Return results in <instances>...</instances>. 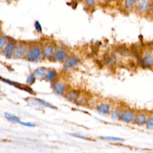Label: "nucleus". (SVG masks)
<instances>
[{"instance_id":"4468645a","label":"nucleus","mask_w":153,"mask_h":153,"mask_svg":"<svg viewBox=\"0 0 153 153\" xmlns=\"http://www.w3.org/2000/svg\"><path fill=\"white\" fill-rule=\"evenodd\" d=\"M14 50V45L13 42H9L7 45L5 51V56L7 58H10L13 54Z\"/></svg>"},{"instance_id":"6ab92c4d","label":"nucleus","mask_w":153,"mask_h":153,"mask_svg":"<svg viewBox=\"0 0 153 153\" xmlns=\"http://www.w3.org/2000/svg\"><path fill=\"white\" fill-rule=\"evenodd\" d=\"M105 63L108 66H113L115 63V60L114 56L110 55H106L104 57Z\"/></svg>"},{"instance_id":"9b49d317","label":"nucleus","mask_w":153,"mask_h":153,"mask_svg":"<svg viewBox=\"0 0 153 153\" xmlns=\"http://www.w3.org/2000/svg\"><path fill=\"white\" fill-rule=\"evenodd\" d=\"M116 52L123 56H128L130 53V50L124 45H120L116 47Z\"/></svg>"},{"instance_id":"f3484780","label":"nucleus","mask_w":153,"mask_h":153,"mask_svg":"<svg viewBox=\"0 0 153 153\" xmlns=\"http://www.w3.org/2000/svg\"><path fill=\"white\" fill-rule=\"evenodd\" d=\"M54 90L58 94H62L64 93L65 85L61 83L56 84L54 85Z\"/></svg>"},{"instance_id":"423d86ee","label":"nucleus","mask_w":153,"mask_h":153,"mask_svg":"<svg viewBox=\"0 0 153 153\" xmlns=\"http://www.w3.org/2000/svg\"><path fill=\"white\" fill-rule=\"evenodd\" d=\"M26 53V47L23 44H19L14 48L13 56L14 58H21Z\"/></svg>"},{"instance_id":"9d476101","label":"nucleus","mask_w":153,"mask_h":153,"mask_svg":"<svg viewBox=\"0 0 153 153\" xmlns=\"http://www.w3.org/2000/svg\"><path fill=\"white\" fill-rule=\"evenodd\" d=\"M146 116L143 114H139L134 117L133 121L137 126H143L146 124Z\"/></svg>"},{"instance_id":"ddd939ff","label":"nucleus","mask_w":153,"mask_h":153,"mask_svg":"<svg viewBox=\"0 0 153 153\" xmlns=\"http://www.w3.org/2000/svg\"><path fill=\"white\" fill-rule=\"evenodd\" d=\"M143 59L146 65V67L151 68L153 65V58L150 53L146 52Z\"/></svg>"},{"instance_id":"393cba45","label":"nucleus","mask_w":153,"mask_h":153,"mask_svg":"<svg viewBox=\"0 0 153 153\" xmlns=\"http://www.w3.org/2000/svg\"><path fill=\"white\" fill-rule=\"evenodd\" d=\"M85 5L88 8H93L97 3V0H85Z\"/></svg>"},{"instance_id":"b1692460","label":"nucleus","mask_w":153,"mask_h":153,"mask_svg":"<svg viewBox=\"0 0 153 153\" xmlns=\"http://www.w3.org/2000/svg\"><path fill=\"white\" fill-rule=\"evenodd\" d=\"M146 125L149 130H153V117H149L146 120Z\"/></svg>"},{"instance_id":"412c9836","label":"nucleus","mask_w":153,"mask_h":153,"mask_svg":"<svg viewBox=\"0 0 153 153\" xmlns=\"http://www.w3.org/2000/svg\"><path fill=\"white\" fill-rule=\"evenodd\" d=\"M100 138L103 140L113 141V142H122L124 140L123 138L114 137V136H101Z\"/></svg>"},{"instance_id":"a878e982","label":"nucleus","mask_w":153,"mask_h":153,"mask_svg":"<svg viewBox=\"0 0 153 153\" xmlns=\"http://www.w3.org/2000/svg\"><path fill=\"white\" fill-rule=\"evenodd\" d=\"M36 79V76L33 74H30L29 75L26 79V83L28 84H32L33 82H35Z\"/></svg>"},{"instance_id":"bb28decb","label":"nucleus","mask_w":153,"mask_h":153,"mask_svg":"<svg viewBox=\"0 0 153 153\" xmlns=\"http://www.w3.org/2000/svg\"><path fill=\"white\" fill-rule=\"evenodd\" d=\"M7 39L5 36H3L1 37V38H0V50L2 49L4 47V46L7 44Z\"/></svg>"},{"instance_id":"0eeeda50","label":"nucleus","mask_w":153,"mask_h":153,"mask_svg":"<svg viewBox=\"0 0 153 153\" xmlns=\"http://www.w3.org/2000/svg\"><path fill=\"white\" fill-rule=\"evenodd\" d=\"M79 63V60L75 57H71L68 58L64 63V68L66 70L71 69L75 67Z\"/></svg>"},{"instance_id":"5701e85b","label":"nucleus","mask_w":153,"mask_h":153,"mask_svg":"<svg viewBox=\"0 0 153 153\" xmlns=\"http://www.w3.org/2000/svg\"><path fill=\"white\" fill-rule=\"evenodd\" d=\"M121 115V112L120 109H115L114 110L112 114H111V118L112 119L114 120H117L118 119H120V117Z\"/></svg>"},{"instance_id":"c85d7f7f","label":"nucleus","mask_w":153,"mask_h":153,"mask_svg":"<svg viewBox=\"0 0 153 153\" xmlns=\"http://www.w3.org/2000/svg\"><path fill=\"white\" fill-rule=\"evenodd\" d=\"M35 29L38 32H42V27L41 24L38 21H36L35 22Z\"/></svg>"},{"instance_id":"f03ea898","label":"nucleus","mask_w":153,"mask_h":153,"mask_svg":"<svg viewBox=\"0 0 153 153\" xmlns=\"http://www.w3.org/2000/svg\"><path fill=\"white\" fill-rule=\"evenodd\" d=\"M42 57V52L37 47L30 48L27 53V59L31 62H36L41 59Z\"/></svg>"},{"instance_id":"1a4fd4ad","label":"nucleus","mask_w":153,"mask_h":153,"mask_svg":"<svg viewBox=\"0 0 153 153\" xmlns=\"http://www.w3.org/2000/svg\"><path fill=\"white\" fill-rule=\"evenodd\" d=\"M66 56H67V54L66 51L63 49H59L53 54V58L56 61L61 62L65 60Z\"/></svg>"},{"instance_id":"39448f33","label":"nucleus","mask_w":153,"mask_h":153,"mask_svg":"<svg viewBox=\"0 0 153 153\" xmlns=\"http://www.w3.org/2000/svg\"><path fill=\"white\" fill-rule=\"evenodd\" d=\"M27 102L32 106H39L41 108L48 107V108H56L54 106H53L50 103H49L47 102H45L43 100H41L40 99H30V100H27Z\"/></svg>"},{"instance_id":"2eb2a0df","label":"nucleus","mask_w":153,"mask_h":153,"mask_svg":"<svg viewBox=\"0 0 153 153\" xmlns=\"http://www.w3.org/2000/svg\"><path fill=\"white\" fill-rule=\"evenodd\" d=\"M4 116L5 118L10 122L13 123H19L20 121V120L18 117H17L15 115L11 114L8 112H5L4 113Z\"/></svg>"},{"instance_id":"c756f323","label":"nucleus","mask_w":153,"mask_h":153,"mask_svg":"<svg viewBox=\"0 0 153 153\" xmlns=\"http://www.w3.org/2000/svg\"><path fill=\"white\" fill-rule=\"evenodd\" d=\"M97 3L102 5H107L109 4L110 0H97Z\"/></svg>"},{"instance_id":"a211bd4d","label":"nucleus","mask_w":153,"mask_h":153,"mask_svg":"<svg viewBox=\"0 0 153 153\" xmlns=\"http://www.w3.org/2000/svg\"><path fill=\"white\" fill-rule=\"evenodd\" d=\"M53 47L51 45L45 46L43 49V54L47 57H50L53 54Z\"/></svg>"},{"instance_id":"20e7f679","label":"nucleus","mask_w":153,"mask_h":153,"mask_svg":"<svg viewBox=\"0 0 153 153\" xmlns=\"http://www.w3.org/2000/svg\"><path fill=\"white\" fill-rule=\"evenodd\" d=\"M0 80L2 81V82H5V83H7L10 85H11L13 86H14L19 89H21V90H23L24 91H26L30 93H33V91L32 90L27 87V86H26L25 85H23V84H21L19 82H15V81H11V80H9V79H5V78H2V76H0Z\"/></svg>"},{"instance_id":"7c9ffc66","label":"nucleus","mask_w":153,"mask_h":153,"mask_svg":"<svg viewBox=\"0 0 153 153\" xmlns=\"http://www.w3.org/2000/svg\"><path fill=\"white\" fill-rule=\"evenodd\" d=\"M123 0H110V2H112V4H115V5H117L118 6H120V7H121V4H122V2H123Z\"/></svg>"},{"instance_id":"cd10ccee","label":"nucleus","mask_w":153,"mask_h":153,"mask_svg":"<svg viewBox=\"0 0 153 153\" xmlns=\"http://www.w3.org/2000/svg\"><path fill=\"white\" fill-rule=\"evenodd\" d=\"M19 124H20L22 126H27V127H33L35 126V124L31 122H24V121H20Z\"/></svg>"},{"instance_id":"aec40b11","label":"nucleus","mask_w":153,"mask_h":153,"mask_svg":"<svg viewBox=\"0 0 153 153\" xmlns=\"http://www.w3.org/2000/svg\"><path fill=\"white\" fill-rule=\"evenodd\" d=\"M78 96H79L78 93H76V91H70L66 94V97L67 98L68 100L70 101H74L77 99V98L78 97Z\"/></svg>"},{"instance_id":"2f4dec72","label":"nucleus","mask_w":153,"mask_h":153,"mask_svg":"<svg viewBox=\"0 0 153 153\" xmlns=\"http://www.w3.org/2000/svg\"><path fill=\"white\" fill-rule=\"evenodd\" d=\"M71 135L74 136V137H78V138H80V139H87V138L84 136H82L79 134H77V133H70Z\"/></svg>"},{"instance_id":"dca6fc26","label":"nucleus","mask_w":153,"mask_h":153,"mask_svg":"<svg viewBox=\"0 0 153 153\" xmlns=\"http://www.w3.org/2000/svg\"><path fill=\"white\" fill-rule=\"evenodd\" d=\"M35 75L36 76H37L39 78H45L46 74L47 73V71L45 69L40 68H37L35 70Z\"/></svg>"},{"instance_id":"f257e3e1","label":"nucleus","mask_w":153,"mask_h":153,"mask_svg":"<svg viewBox=\"0 0 153 153\" xmlns=\"http://www.w3.org/2000/svg\"><path fill=\"white\" fill-rule=\"evenodd\" d=\"M151 0H139L133 12L139 16H148Z\"/></svg>"},{"instance_id":"f8f14e48","label":"nucleus","mask_w":153,"mask_h":153,"mask_svg":"<svg viewBox=\"0 0 153 153\" xmlns=\"http://www.w3.org/2000/svg\"><path fill=\"white\" fill-rule=\"evenodd\" d=\"M111 109V106L108 103H102L97 106V111L102 114H107Z\"/></svg>"},{"instance_id":"4be33fe9","label":"nucleus","mask_w":153,"mask_h":153,"mask_svg":"<svg viewBox=\"0 0 153 153\" xmlns=\"http://www.w3.org/2000/svg\"><path fill=\"white\" fill-rule=\"evenodd\" d=\"M55 77H56V72L54 70H51L47 73L45 76V79L47 81H51L54 79Z\"/></svg>"},{"instance_id":"7ed1b4c3","label":"nucleus","mask_w":153,"mask_h":153,"mask_svg":"<svg viewBox=\"0 0 153 153\" xmlns=\"http://www.w3.org/2000/svg\"><path fill=\"white\" fill-rule=\"evenodd\" d=\"M139 0H123L121 8L125 13L133 12L136 5Z\"/></svg>"},{"instance_id":"6e6552de","label":"nucleus","mask_w":153,"mask_h":153,"mask_svg":"<svg viewBox=\"0 0 153 153\" xmlns=\"http://www.w3.org/2000/svg\"><path fill=\"white\" fill-rule=\"evenodd\" d=\"M134 117V114L133 112L130 111H126L121 113L120 119L127 123H131L133 121Z\"/></svg>"}]
</instances>
